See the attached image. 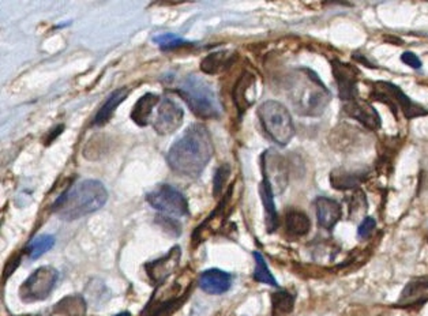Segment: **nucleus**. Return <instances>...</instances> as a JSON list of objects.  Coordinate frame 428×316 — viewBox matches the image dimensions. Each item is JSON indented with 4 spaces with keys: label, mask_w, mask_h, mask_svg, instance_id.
<instances>
[{
    "label": "nucleus",
    "mask_w": 428,
    "mask_h": 316,
    "mask_svg": "<svg viewBox=\"0 0 428 316\" xmlns=\"http://www.w3.org/2000/svg\"><path fill=\"white\" fill-rule=\"evenodd\" d=\"M153 41L164 50H172V49L181 48V47H186V46H190L191 43L186 41L184 39L179 37L177 34H161V36H157L153 39Z\"/></svg>",
    "instance_id": "nucleus-28"
},
{
    "label": "nucleus",
    "mask_w": 428,
    "mask_h": 316,
    "mask_svg": "<svg viewBox=\"0 0 428 316\" xmlns=\"http://www.w3.org/2000/svg\"><path fill=\"white\" fill-rule=\"evenodd\" d=\"M214 153L209 130L203 124L190 125L167 154L171 170L180 176L197 179Z\"/></svg>",
    "instance_id": "nucleus-1"
},
{
    "label": "nucleus",
    "mask_w": 428,
    "mask_h": 316,
    "mask_svg": "<svg viewBox=\"0 0 428 316\" xmlns=\"http://www.w3.org/2000/svg\"><path fill=\"white\" fill-rule=\"evenodd\" d=\"M331 70L334 79L337 81V86H338V96L348 102L353 101L359 95V89H357V81H359V71L356 67H353L352 64L344 63L338 59L331 60Z\"/></svg>",
    "instance_id": "nucleus-11"
},
{
    "label": "nucleus",
    "mask_w": 428,
    "mask_h": 316,
    "mask_svg": "<svg viewBox=\"0 0 428 316\" xmlns=\"http://www.w3.org/2000/svg\"><path fill=\"white\" fill-rule=\"evenodd\" d=\"M146 200L153 209L172 217H186L190 214L186 196L170 184H158L146 195Z\"/></svg>",
    "instance_id": "nucleus-8"
},
{
    "label": "nucleus",
    "mask_w": 428,
    "mask_h": 316,
    "mask_svg": "<svg viewBox=\"0 0 428 316\" xmlns=\"http://www.w3.org/2000/svg\"><path fill=\"white\" fill-rule=\"evenodd\" d=\"M59 280V271L43 266L33 271L20 288V297L25 303L43 301L50 296Z\"/></svg>",
    "instance_id": "nucleus-7"
},
{
    "label": "nucleus",
    "mask_w": 428,
    "mask_h": 316,
    "mask_svg": "<svg viewBox=\"0 0 428 316\" xmlns=\"http://www.w3.org/2000/svg\"><path fill=\"white\" fill-rule=\"evenodd\" d=\"M285 229L291 236L302 238L308 235L311 229V221L301 210H289L285 214Z\"/></svg>",
    "instance_id": "nucleus-23"
},
{
    "label": "nucleus",
    "mask_w": 428,
    "mask_h": 316,
    "mask_svg": "<svg viewBox=\"0 0 428 316\" xmlns=\"http://www.w3.org/2000/svg\"><path fill=\"white\" fill-rule=\"evenodd\" d=\"M85 301L81 296H70L59 301L50 316H85Z\"/></svg>",
    "instance_id": "nucleus-24"
},
{
    "label": "nucleus",
    "mask_w": 428,
    "mask_h": 316,
    "mask_svg": "<svg viewBox=\"0 0 428 316\" xmlns=\"http://www.w3.org/2000/svg\"><path fill=\"white\" fill-rule=\"evenodd\" d=\"M295 307V296L288 291H277L272 294V314L273 316L289 315Z\"/></svg>",
    "instance_id": "nucleus-25"
},
{
    "label": "nucleus",
    "mask_w": 428,
    "mask_h": 316,
    "mask_svg": "<svg viewBox=\"0 0 428 316\" xmlns=\"http://www.w3.org/2000/svg\"><path fill=\"white\" fill-rule=\"evenodd\" d=\"M285 96L301 116H321L331 99L330 90L310 69L295 70L284 79Z\"/></svg>",
    "instance_id": "nucleus-2"
},
{
    "label": "nucleus",
    "mask_w": 428,
    "mask_h": 316,
    "mask_svg": "<svg viewBox=\"0 0 428 316\" xmlns=\"http://www.w3.org/2000/svg\"><path fill=\"white\" fill-rule=\"evenodd\" d=\"M108 193L99 180H81L60 195L52 212L63 221H76L92 214L105 205Z\"/></svg>",
    "instance_id": "nucleus-3"
},
{
    "label": "nucleus",
    "mask_w": 428,
    "mask_h": 316,
    "mask_svg": "<svg viewBox=\"0 0 428 316\" xmlns=\"http://www.w3.org/2000/svg\"><path fill=\"white\" fill-rule=\"evenodd\" d=\"M55 238L50 235H43L36 239H33L26 247V254L30 258V261L39 259L41 255L48 252L50 248L55 245Z\"/></svg>",
    "instance_id": "nucleus-27"
},
{
    "label": "nucleus",
    "mask_w": 428,
    "mask_h": 316,
    "mask_svg": "<svg viewBox=\"0 0 428 316\" xmlns=\"http://www.w3.org/2000/svg\"><path fill=\"white\" fill-rule=\"evenodd\" d=\"M252 255H254V259H255V270H254V275H252L254 280L258 281V282H262V284H266V285L277 288V281H276L275 275L270 273L269 268H268V263H266L265 258L262 256V254L255 251Z\"/></svg>",
    "instance_id": "nucleus-26"
},
{
    "label": "nucleus",
    "mask_w": 428,
    "mask_h": 316,
    "mask_svg": "<svg viewBox=\"0 0 428 316\" xmlns=\"http://www.w3.org/2000/svg\"><path fill=\"white\" fill-rule=\"evenodd\" d=\"M229 165H223L220 167L216 174H214V186H213V191H214V196H219L221 194L226 183H227L228 177H229Z\"/></svg>",
    "instance_id": "nucleus-30"
},
{
    "label": "nucleus",
    "mask_w": 428,
    "mask_h": 316,
    "mask_svg": "<svg viewBox=\"0 0 428 316\" xmlns=\"http://www.w3.org/2000/svg\"><path fill=\"white\" fill-rule=\"evenodd\" d=\"M235 55L228 50H217L207 55L201 63V70L206 74H219L229 69Z\"/></svg>",
    "instance_id": "nucleus-22"
},
{
    "label": "nucleus",
    "mask_w": 428,
    "mask_h": 316,
    "mask_svg": "<svg viewBox=\"0 0 428 316\" xmlns=\"http://www.w3.org/2000/svg\"><path fill=\"white\" fill-rule=\"evenodd\" d=\"M198 284L207 294H224L232 287V275L220 268H209L200 275Z\"/></svg>",
    "instance_id": "nucleus-15"
},
{
    "label": "nucleus",
    "mask_w": 428,
    "mask_h": 316,
    "mask_svg": "<svg viewBox=\"0 0 428 316\" xmlns=\"http://www.w3.org/2000/svg\"><path fill=\"white\" fill-rule=\"evenodd\" d=\"M156 222L163 228L164 232H167L168 235L179 238L181 233V226L177 222V219H171V217H165V216H158L156 219Z\"/></svg>",
    "instance_id": "nucleus-29"
},
{
    "label": "nucleus",
    "mask_w": 428,
    "mask_h": 316,
    "mask_svg": "<svg viewBox=\"0 0 428 316\" xmlns=\"http://www.w3.org/2000/svg\"><path fill=\"white\" fill-rule=\"evenodd\" d=\"M180 256H181V251L180 247L177 245L165 256L156 259L151 263H146L145 270L151 281L157 285L163 284L177 270L180 262Z\"/></svg>",
    "instance_id": "nucleus-13"
},
{
    "label": "nucleus",
    "mask_w": 428,
    "mask_h": 316,
    "mask_svg": "<svg viewBox=\"0 0 428 316\" xmlns=\"http://www.w3.org/2000/svg\"><path fill=\"white\" fill-rule=\"evenodd\" d=\"M259 195H261L263 209H265V219H266L268 232L273 233L278 226L277 209L275 205V193L266 180H262L259 184Z\"/></svg>",
    "instance_id": "nucleus-17"
},
{
    "label": "nucleus",
    "mask_w": 428,
    "mask_h": 316,
    "mask_svg": "<svg viewBox=\"0 0 428 316\" xmlns=\"http://www.w3.org/2000/svg\"><path fill=\"white\" fill-rule=\"evenodd\" d=\"M184 112L177 101L164 98L157 108V115L153 122V127L158 135H171L181 125Z\"/></svg>",
    "instance_id": "nucleus-10"
},
{
    "label": "nucleus",
    "mask_w": 428,
    "mask_h": 316,
    "mask_svg": "<svg viewBox=\"0 0 428 316\" xmlns=\"http://www.w3.org/2000/svg\"><path fill=\"white\" fill-rule=\"evenodd\" d=\"M115 316H131V314H130V312H127V311H125V312H120V314H118V315Z\"/></svg>",
    "instance_id": "nucleus-34"
},
{
    "label": "nucleus",
    "mask_w": 428,
    "mask_h": 316,
    "mask_svg": "<svg viewBox=\"0 0 428 316\" xmlns=\"http://www.w3.org/2000/svg\"><path fill=\"white\" fill-rule=\"evenodd\" d=\"M371 98L374 101H380L387 105L394 116L399 115V111L403 112L408 119H415L420 116H427L428 111L422 105L413 102L403 90L392 82L377 81L371 83Z\"/></svg>",
    "instance_id": "nucleus-6"
},
{
    "label": "nucleus",
    "mask_w": 428,
    "mask_h": 316,
    "mask_svg": "<svg viewBox=\"0 0 428 316\" xmlns=\"http://www.w3.org/2000/svg\"><path fill=\"white\" fill-rule=\"evenodd\" d=\"M428 301V277H417L410 280L397 301L400 308H415Z\"/></svg>",
    "instance_id": "nucleus-14"
},
{
    "label": "nucleus",
    "mask_w": 428,
    "mask_h": 316,
    "mask_svg": "<svg viewBox=\"0 0 428 316\" xmlns=\"http://www.w3.org/2000/svg\"><path fill=\"white\" fill-rule=\"evenodd\" d=\"M366 179V173L361 170H334L330 173V183L337 190H352Z\"/></svg>",
    "instance_id": "nucleus-18"
},
{
    "label": "nucleus",
    "mask_w": 428,
    "mask_h": 316,
    "mask_svg": "<svg viewBox=\"0 0 428 316\" xmlns=\"http://www.w3.org/2000/svg\"><path fill=\"white\" fill-rule=\"evenodd\" d=\"M351 213H359L360 214V207H367V200H366V196L361 193V190H356V193L352 195V199H351Z\"/></svg>",
    "instance_id": "nucleus-32"
},
{
    "label": "nucleus",
    "mask_w": 428,
    "mask_h": 316,
    "mask_svg": "<svg viewBox=\"0 0 428 316\" xmlns=\"http://www.w3.org/2000/svg\"><path fill=\"white\" fill-rule=\"evenodd\" d=\"M427 239H428V236H427Z\"/></svg>",
    "instance_id": "nucleus-35"
},
{
    "label": "nucleus",
    "mask_w": 428,
    "mask_h": 316,
    "mask_svg": "<svg viewBox=\"0 0 428 316\" xmlns=\"http://www.w3.org/2000/svg\"><path fill=\"white\" fill-rule=\"evenodd\" d=\"M343 112L347 116L361 123L368 130L377 131L382 125V119L379 116L378 111L370 102L363 101L360 98L345 102L343 107Z\"/></svg>",
    "instance_id": "nucleus-12"
},
{
    "label": "nucleus",
    "mask_w": 428,
    "mask_h": 316,
    "mask_svg": "<svg viewBox=\"0 0 428 316\" xmlns=\"http://www.w3.org/2000/svg\"><path fill=\"white\" fill-rule=\"evenodd\" d=\"M258 118L273 142L279 146H287L294 135L295 125L289 111L278 101L269 99L258 108Z\"/></svg>",
    "instance_id": "nucleus-5"
},
{
    "label": "nucleus",
    "mask_w": 428,
    "mask_h": 316,
    "mask_svg": "<svg viewBox=\"0 0 428 316\" xmlns=\"http://www.w3.org/2000/svg\"><path fill=\"white\" fill-rule=\"evenodd\" d=\"M177 95L186 101L191 112L202 119L221 116V104L214 89L201 76L191 74L179 82Z\"/></svg>",
    "instance_id": "nucleus-4"
},
{
    "label": "nucleus",
    "mask_w": 428,
    "mask_h": 316,
    "mask_svg": "<svg viewBox=\"0 0 428 316\" xmlns=\"http://www.w3.org/2000/svg\"><path fill=\"white\" fill-rule=\"evenodd\" d=\"M401 60H403V64L409 66L413 70L422 69V62H420V59L413 52H403V55H401Z\"/></svg>",
    "instance_id": "nucleus-33"
},
{
    "label": "nucleus",
    "mask_w": 428,
    "mask_h": 316,
    "mask_svg": "<svg viewBox=\"0 0 428 316\" xmlns=\"http://www.w3.org/2000/svg\"><path fill=\"white\" fill-rule=\"evenodd\" d=\"M375 226H377V222L373 217H366L360 222L359 228H357V236L364 240V239H368L373 232L375 231Z\"/></svg>",
    "instance_id": "nucleus-31"
},
{
    "label": "nucleus",
    "mask_w": 428,
    "mask_h": 316,
    "mask_svg": "<svg viewBox=\"0 0 428 316\" xmlns=\"http://www.w3.org/2000/svg\"><path fill=\"white\" fill-rule=\"evenodd\" d=\"M254 86H255L254 75L249 71H246L240 76V79L237 81V83L233 89V101H235L240 114H243L251 105L250 92L254 90Z\"/></svg>",
    "instance_id": "nucleus-20"
},
{
    "label": "nucleus",
    "mask_w": 428,
    "mask_h": 316,
    "mask_svg": "<svg viewBox=\"0 0 428 316\" xmlns=\"http://www.w3.org/2000/svg\"><path fill=\"white\" fill-rule=\"evenodd\" d=\"M158 101L160 97L154 93H146L145 96H142L137 101V104L131 111V121L138 124L139 127L148 125L151 121V112L158 104Z\"/></svg>",
    "instance_id": "nucleus-19"
},
{
    "label": "nucleus",
    "mask_w": 428,
    "mask_h": 316,
    "mask_svg": "<svg viewBox=\"0 0 428 316\" xmlns=\"http://www.w3.org/2000/svg\"><path fill=\"white\" fill-rule=\"evenodd\" d=\"M128 95H130V90L127 88H120V89L115 90L102 104L100 111L97 112V115L95 118V124L101 127V125L109 122L111 118L113 116L115 111L118 109V107L128 97Z\"/></svg>",
    "instance_id": "nucleus-21"
},
{
    "label": "nucleus",
    "mask_w": 428,
    "mask_h": 316,
    "mask_svg": "<svg viewBox=\"0 0 428 316\" xmlns=\"http://www.w3.org/2000/svg\"><path fill=\"white\" fill-rule=\"evenodd\" d=\"M315 209H317L318 224L324 229L331 231L341 219V206L334 199H330L326 196H318L315 200Z\"/></svg>",
    "instance_id": "nucleus-16"
},
{
    "label": "nucleus",
    "mask_w": 428,
    "mask_h": 316,
    "mask_svg": "<svg viewBox=\"0 0 428 316\" xmlns=\"http://www.w3.org/2000/svg\"><path fill=\"white\" fill-rule=\"evenodd\" d=\"M263 180H266L275 195L282 194L288 186L289 168L287 160L273 149L266 150L261 157Z\"/></svg>",
    "instance_id": "nucleus-9"
}]
</instances>
